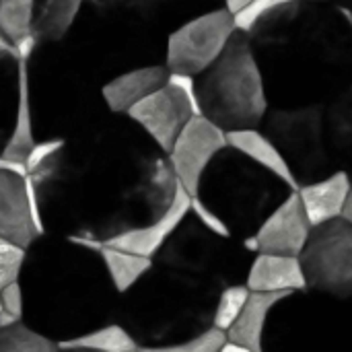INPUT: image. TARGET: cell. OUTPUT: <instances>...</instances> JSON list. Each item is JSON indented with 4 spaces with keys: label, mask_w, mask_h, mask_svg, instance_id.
<instances>
[{
    "label": "cell",
    "mask_w": 352,
    "mask_h": 352,
    "mask_svg": "<svg viewBox=\"0 0 352 352\" xmlns=\"http://www.w3.org/2000/svg\"><path fill=\"white\" fill-rule=\"evenodd\" d=\"M27 177L45 233L99 243L159 219L179 184L167 155L128 116L64 138Z\"/></svg>",
    "instance_id": "obj_1"
},
{
    "label": "cell",
    "mask_w": 352,
    "mask_h": 352,
    "mask_svg": "<svg viewBox=\"0 0 352 352\" xmlns=\"http://www.w3.org/2000/svg\"><path fill=\"white\" fill-rule=\"evenodd\" d=\"M45 239L29 248L19 276L29 326L56 342L70 340L118 314V297L99 250L72 237Z\"/></svg>",
    "instance_id": "obj_2"
},
{
    "label": "cell",
    "mask_w": 352,
    "mask_h": 352,
    "mask_svg": "<svg viewBox=\"0 0 352 352\" xmlns=\"http://www.w3.org/2000/svg\"><path fill=\"white\" fill-rule=\"evenodd\" d=\"M206 289L204 280L192 278L177 270L155 264L144 276L124 295V305H118L122 324L138 342V351L159 352L163 346L182 342L198 332L188 320L204 326V314H198L196 297Z\"/></svg>",
    "instance_id": "obj_3"
},
{
    "label": "cell",
    "mask_w": 352,
    "mask_h": 352,
    "mask_svg": "<svg viewBox=\"0 0 352 352\" xmlns=\"http://www.w3.org/2000/svg\"><path fill=\"white\" fill-rule=\"evenodd\" d=\"M200 111L223 130L260 128L270 109L262 64L248 33L235 31L223 54L196 74Z\"/></svg>",
    "instance_id": "obj_4"
},
{
    "label": "cell",
    "mask_w": 352,
    "mask_h": 352,
    "mask_svg": "<svg viewBox=\"0 0 352 352\" xmlns=\"http://www.w3.org/2000/svg\"><path fill=\"white\" fill-rule=\"evenodd\" d=\"M266 169L248 159L233 146L223 148L200 177L198 196L231 229H250L260 225L270 200V184H264ZM264 221V219H262Z\"/></svg>",
    "instance_id": "obj_5"
},
{
    "label": "cell",
    "mask_w": 352,
    "mask_h": 352,
    "mask_svg": "<svg viewBox=\"0 0 352 352\" xmlns=\"http://www.w3.org/2000/svg\"><path fill=\"white\" fill-rule=\"evenodd\" d=\"M262 126L291 165L299 186L334 171V161L326 142L322 103L268 109Z\"/></svg>",
    "instance_id": "obj_6"
},
{
    "label": "cell",
    "mask_w": 352,
    "mask_h": 352,
    "mask_svg": "<svg viewBox=\"0 0 352 352\" xmlns=\"http://www.w3.org/2000/svg\"><path fill=\"white\" fill-rule=\"evenodd\" d=\"M307 289L332 297H352V225L342 217L311 229L301 252Z\"/></svg>",
    "instance_id": "obj_7"
},
{
    "label": "cell",
    "mask_w": 352,
    "mask_h": 352,
    "mask_svg": "<svg viewBox=\"0 0 352 352\" xmlns=\"http://www.w3.org/2000/svg\"><path fill=\"white\" fill-rule=\"evenodd\" d=\"M233 12L225 6L200 12L167 35L165 66L169 72L200 74L204 72L227 47L235 33Z\"/></svg>",
    "instance_id": "obj_8"
},
{
    "label": "cell",
    "mask_w": 352,
    "mask_h": 352,
    "mask_svg": "<svg viewBox=\"0 0 352 352\" xmlns=\"http://www.w3.org/2000/svg\"><path fill=\"white\" fill-rule=\"evenodd\" d=\"M229 237H221L206 229L192 212H188L155 254L153 262L206 283L221 272L219 268L225 256L223 243Z\"/></svg>",
    "instance_id": "obj_9"
},
{
    "label": "cell",
    "mask_w": 352,
    "mask_h": 352,
    "mask_svg": "<svg viewBox=\"0 0 352 352\" xmlns=\"http://www.w3.org/2000/svg\"><path fill=\"white\" fill-rule=\"evenodd\" d=\"M227 146V130H223L202 113L192 116L167 153L169 165L179 186H184L194 196L198 192L202 173L212 163V159Z\"/></svg>",
    "instance_id": "obj_10"
},
{
    "label": "cell",
    "mask_w": 352,
    "mask_h": 352,
    "mask_svg": "<svg viewBox=\"0 0 352 352\" xmlns=\"http://www.w3.org/2000/svg\"><path fill=\"white\" fill-rule=\"evenodd\" d=\"M124 116H128L136 126H140L153 138V142L167 155L177 134L196 113L186 95L173 82L167 80L163 87L134 103Z\"/></svg>",
    "instance_id": "obj_11"
},
{
    "label": "cell",
    "mask_w": 352,
    "mask_h": 352,
    "mask_svg": "<svg viewBox=\"0 0 352 352\" xmlns=\"http://www.w3.org/2000/svg\"><path fill=\"white\" fill-rule=\"evenodd\" d=\"M311 229L314 227L305 214L297 190H291L280 200V204H276L270 214L258 225L254 235L258 237L260 252L301 256Z\"/></svg>",
    "instance_id": "obj_12"
},
{
    "label": "cell",
    "mask_w": 352,
    "mask_h": 352,
    "mask_svg": "<svg viewBox=\"0 0 352 352\" xmlns=\"http://www.w3.org/2000/svg\"><path fill=\"white\" fill-rule=\"evenodd\" d=\"M39 235L31 214L27 175L0 169V237L27 250Z\"/></svg>",
    "instance_id": "obj_13"
},
{
    "label": "cell",
    "mask_w": 352,
    "mask_h": 352,
    "mask_svg": "<svg viewBox=\"0 0 352 352\" xmlns=\"http://www.w3.org/2000/svg\"><path fill=\"white\" fill-rule=\"evenodd\" d=\"M190 202H192V194L177 184L175 196L169 204V208L155 219L148 225L124 231L111 239H107V245L113 248H122L126 252L138 254V256H146V258H155V254L161 250V245L167 241V237L177 229V225L186 219V214L190 212Z\"/></svg>",
    "instance_id": "obj_14"
},
{
    "label": "cell",
    "mask_w": 352,
    "mask_h": 352,
    "mask_svg": "<svg viewBox=\"0 0 352 352\" xmlns=\"http://www.w3.org/2000/svg\"><path fill=\"white\" fill-rule=\"evenodd\" d=\"M351 192L352 175L346 169H334L316 182L301 184L297 190L311 227L342 217Z\"/></svg>",
    "instance_id": "obj_15"
},
{
    "label": "cell",
    "mask_w": 352,
    "mask_h": 352,
    "mask_svg": "<svg viewBox=\"0 0 352 352\" xmlns=\"http://www.w3.org/2000/svg\"><path fill=\"white\" fill-rule=\"evenodd\" d=\"M169 80V68L165 64L136 66L124 70L101 85L99 93L111 113H126L134 103L157 91Z\"/></svg>",
    "instance_id": "obj_16"
},
{
    "label": "cell",
    "mask_w": 352,
    "mask_h": 352,
    "mask_svg": "<svg viewBox=\"0 0 352 352\" xmlns=\"http://www.w3.org/2000/svg\"><path fill=\"white\" fill-rule=\"evenodd\" d=\"M245 285L250 291L268 293H303L307 291V278L299 256L287 254H266L258 252L250 270Z\"/></svg>",
    "instance_id": "obj_17"
},
{
    "label": "cell",
    "mask_w": 352,
    "mask_h": 352,
    "mask_svg": "<svg viewBox=\"0 0 352 352\" xmlns=\"http://www.w3.org/2000/svg\"><path fill=\"white\" fill-rule=\"evenodd\" d=\"M289 297L291 293L252 291L239 318L227 330V340L239 344L248 352L264 351V332H266L268 316Z\"/></svg>",
    "instance_id": "obj_18"
},
{
    "label": "cell",
    "mask_w": 352,
    "mask_h": 352,
    "mask_svg": "<svg viewBox=\"0 0 352 352\" xmlns=\"http://www.w3.org/2000/svg\"><path fill=\"white\" fill-rule=\"evenodd\" d=\"M227 140H229V146L243 153L248 159H252L254 163H258L260 167H264L266 171L276 175L289 190H299V182H297L291 165L287 163V159L283 157L278 146L270 140V136L264 130H260V128L229 130Z\"/></svg>",
    "instance_id": "obj_19"
},
{
    "label": "cell",
    "mask_w": 352,
    "mask_h": 352,
    "mask_svg": "<svg viewBox=\"0 0 352 352\" xmlns=\"http://www.w3.org/2000/svg\"><path fill=\"white\" fill-rule=\"evenodd\" d=\"M35 122H33V107H31V91H29V66L27 58H19V99H16V113L12 122V132L2 148V157L10 161L25 163L31 148L35 146Z\"/></svg>",
    "instance_id": "obj_20"
},
{
    "label": "cell",
    "mask_w": 352,
    "mask_h": 352,
    "mask_svg": "<svg viewBox=\"0 0 352 352\" xmlns=\"http://www.w3.org/2000/svg\"><path fill=\"white\" fill-rule=\"evenodd\" d=\"M85 0H35L31 33L37 43H60L74 25Z\"/></svg>",
    "instance_id": "obj_21"
},
{
    "label": "cell",
    "mask_w": 352,
    "mask_h": 352,
    "mask_svg": "<svg viewBox=\"0 0 352 352\" xmlns=\"http://www.w3.org/2000/svg\"><path fill=\"white\" fill-rule=\"evenodd\" d=\"M324 128L332 161L352 165V91L324 107Z\"/></svg>",
    "instance_id": "obj_22"
},
{
    "label": "cell",
    "mask_w": 352,
    "mask_h": 352,
    "mask_svg": "<svg viewBox=\"0 0 352 352\" xmlns=\"http://www.w3.org/2000/svg\"><path fill=\"white\" fill-rule=\"evenodd\" d=\"M60 351H103V352H136L138 342L120 322L101 324L85 334H78L70 340L58 342Z\"/></svg>",
    "instance_id": "obj_23"
},
{
    "label": "cell",
    "mask_w": 352,
    "mask_h": 352,
    "mask_svg": "<svg viewBox=\"0 0 352 352\" xmlns=\"http://www.w3.org/2000/svg\"><path fill=\"white\" fill-rule=\"evenodd\" d=\"M99 254L120 295L130 291L144 276V272L153 266V258L138 256V254H132V252H126L122 248H113L107 243L99 245Z\"/></svg>",
    "instance_id": "obj_24"
},
{
    "label": "cell",
    "mask_w": 352,
    "mask_h": 352,
    "mask_svg": "<svg viewBox=\"0 0 352 352\" xmlns=\"http://www.w3.org/2000/svg\"><path fill=\"white\" fill-rule=\"evenodd\" d=\"M19 99V58L14 52L0 50V153L12 132Z\"/></svg>",
    "instance_id": "obj_25"
},
{
    "label": "cell",
    "mask_w": 352,
    "mask_h": 352,
    "mask_svg": "<svg viewBox=\"0 0 352 352\" xmlns=\"http://www.w3.org/2000/svg\"><path fill=\"white\" fill-rule=\"evenodd\" d=\"M58 342L41 334L25 320H16L0 328V352H54Z\"/></svg>",
    "instance_id": "obj_26"
},
{
    "label": "cell",
    "mask_w": 352,
    "mask_h": 352,
    "mask_svg": "<svg viewBox=\"0 0 352 352\" xmlns=\"http://www.w3.org/2000/svg\"><path fill=\"white\" fill-rule=\"evenodd\" d=\"M35 0H0V33L14 47L31 35Z\"/></svg>",
    "instance_id": "obj_27"
},
{
    "label": "cell",
    "mask_w": 352,
    "mask_h": 352,
    "mask_svg": "<svg viewBox=\"0 0 352 352\" xmlns=\"http://www.w3.org/2000/svg\"><path fill=\"white\" fill-rule=\"evenodd\" d=\"M250 289L248 285H229L225 287L214 303V311H212V326L221 328V330H229L233 326V322L239 318L248 297H250Z\"/></svg>",
    "instance_id": "obj_28"
},
{
    "label": "cell",
    "mask_w": 352,
    "mask_h": 352,
    "mask_svg": "<svg viewBox=\"0 0 352 352\" xmlns=\"http://www.w3.org/2000/svg\"><path fill=\"white\" fill-rule=\"evenodd\" d=\"M293 0H252L237 12H233L235 29L241 33H254L266 19H270L276 10L287 6Z\"/></svg>",
    "instance_id": "obj_29"
},
{
    "label": "cell",
    "mask_w": 352,
    "mask_h": 352,
    "mask_svg": "<svg viewBox=\"0 0 352 352\" xmlns=\"http://www.w3.org/2000/svg\"><path fill=\"white\" fill-rule=\"evenodd\" d=\"M225 342H227V332L210 324V328H204L202 332L182 342L163 346L159 352H221Z\"/></svg>",
    "instance_id": "obj_30"
},
{
    "label": "cell",
    "mask_w": 352,
    "mask_h": 352,
    "mask_svg": "<svg viewBox=\"0 0 352 352\" xmlns=\"http://www.w3.org/2000/svg\"><path fill=\"white\" fill-rule=\"evenodd\" d=\"M25 258H27V250L0 237V291L19 280L21 276V270H23V264H25Z\"/></svg>",
    "instance_id": "obj_31"
},
{
    "label": "cell",
    "mask_w": 352,
    "mask_h": 352,
    "mask_svg": "<svg viewBox=\"0 0 352 352\" xmlns=\"http://www.w3.org/2000/svg\"><path fill=\"white\" fill-rule=\"evenodd\" d=\"M140 19L144 21H155L161 19L163 14H171L179 4H188V0H124Z\"/></svg>",
    "instance_id": "obj_32"
},
{
    "label": "cell",
    "mask_w": 352,
    "mask_h": 352,
    "mask_svg": "<svg viewBox=\"0 0 352 352\" xmlns=\"http://www.w3.org/2000/svg\"><path fill=\"white\" fill-rule=\"evenodd\" d=\"M190 212L206 227V229H210L212 233H217V235H221V237H233V233H231V229H229V225L212 210V208H208L198 196H192V202H190Z\"/></svg>",
    "instance_id": "obj_33"
},
{
    "label": "cell",
    "mask_w": 352,
    "mask_h": 352,
    "mask_svg": "<svg viewBox=\"0 0 352 352\" xmlns=\"http://www.w3.org/2000/svg\"><path fill=\"white\" fill-rule=\"evenodd\" d=\"M0 303H2V309L6 314H10L16 320H23V316H25V295H23V287H21L19 280L6 285L0 291Z\"/></svg>",
    "instance_id": "obj_34"
},
{
    "label": "cell",
    "mask_w": 352,
    "mask_h": 352,
    "mask_svg": "<svg viewBox=\"0 0 352 352\" xmlns=\"http://www.w3.org/2000/svg\"><path fill=\"white\" fill-rule=\"evenodd\" d=\"M64 138H66V136H50V138L37 140V142H35V146L31 148V153H29L27 161H25V165H27V173H29V171H33V169H35L41 161H45L50 155H54V153L64 144Z\"/></svg>",
    "instance_id": "obj_35"
},
{
    "label": "cell",
    "mask_w": 352,
    "mask_h": 352,
    "mask_svg": "<svg viewBox=\"0 0 352 352\" xmlns=\"http://www.w3.org/2000/svg\"><path fill=\"white\" fill-rule=\"evenodd\" d=\"M169 82H173L190 101L192 109L196 116H200V99H198V89H196V76L194 74H186V72H169Z\"/></svg>",
    "instance_id": "obj_36"
},
{
    "label": "cell",
    "mask_w": 352,
    "mask_h": 352,
    "mask_svg": "<svg viewBox=\"0 0 352 352\" xmlns=\"http://www.w3.org/2000/svg\"><path fill=\"white\" fill-rule=\"evenodd\" d=\"M243 248L250 252V254H258L260 252V243H258V237L256 235H250L243 239Z\"/></svg>",
    "instance_id": "obj_37"
},
{
    "label": "cell",
    "mask_w": 352,
    "mask_h": 352,
    "mask_svg": "<svg viewBox=\"0 0 352 352\" xmlns=\"http://www.w3.org/2000/svg\"><path fill=\"white\" fill-rule=\"evenodd\" d=\"M225 2V8L229 10V12H237L239 8H243L248 2H252V0H223Z\"/></svg>",
    "instance_id": "obj_38"
},
{
    "label": "cell",
    "mask_w": 352,
    "mask_h": 352,
    "mask_svg": "<svg viewBox=\"0 0 352 352\" xmlns=\"http://www.w3.org/2000/svg\"><path fill=\"white\" fill-rule=\"evenodd\" d=\"M342 219H344V221H349V223L352 225V192H351V196H349V200H346L344 210H342Z\"/></svg>",
    "instance_id": "obj_39"
},
{
    "label": "cell",
    "mask_w": 352,
    "mask_h": 352,
    "mask_svg": "<svg viewBox=\"0 0 352 352\" xmlns=\"http://www.w3.org/2000/svg\"><path fill=\"white\" fill-rule=\"evenodd\" d=\"M340 8V12L344 14V19H346V23H349V27L352 29V4H344V6H338Z\"/></svg>",
    "instance_id": "obj_40"
},
{
    "label": "cell",
    "mask_w": 352,
    "mask_h": 352,
    "mask_svg": "<svg viewBox=\"0 0 352 352\" xmlns=\"http://www.w3.org/2000/svg\"><path fill=\"white\" fill-rule=\"evenodd\" d=\"M305 2H322V0H305Z\"/></svg>",
    "instance_id": "obj_41"
}]
</instances>
